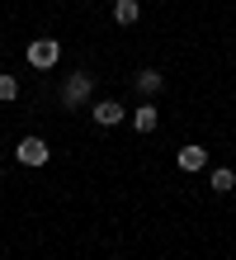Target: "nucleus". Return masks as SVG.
<instances>
[{
  "label": "nucleus",
  "instance_id": "obj_1",
  "mask_svg": "<svg viewBox=\"0 0 236 260\" xmlns=\"http://www.w3.org/2000/svg\"><path fill=\"white\" fill-rule=\"evenodd\" d=\"M24 57H28V67L47 71V67H57V57H61V43H57V38H33Z\"/></svg>",
  "mask_w": 236,
  "mask_h": 260
},
{
  "label": "nucleus",
  "instance_id": "obj_2",
  "mask_svg": "<svg viewBox=\"0 0 236 260\" xmlns=\"http://www.w3.org/2000/svg\"><path fill=\"white\" fill-rule=\"evenodd\" d=\"M90 95H94V76H90V71L66 76V85H61V104H85Z\"/></svg>",
  "mask_w": 236,
  "mask_h": 260
},
{
  "label": "nucleus",
  "instance_id": "obj_3",
  "mask_svg": "<svg viewBox=\"0 0 236 260\" xmlns=\"http://www.w3.org/2000/svg\"><path fill=\"white\" fill-rule=\"evenodd\" d=\"M90 118H94V123H99V128H118L123 118H128V109H123L118 100H99V104H94V109H90Z\"/></svg>",
  "mask_w": 236,
  "mask_h": 260
},
{
  "label": "nucleus",
  "instance_id": "obj_4",
  "mask_svg": "<svg viewBox=\"0 0 236 260\" xmlns=\"http://www.w3.org/2000/svg\"><path fill=\"white\" fill-rule=\"evenodd\" d=\"M14 156H19V166H43L47 156H52V151H47V142H43V137H24V142L14 147Z\"/></svg>",
  "mask_w": 236,
  "mask_h": 260
},
{
  "label": "nucleus",
  "instance_id": "obj_5",
  "mask_svg": "<svg viewBox=\"0 0 236 260\" xmlns=\"http://www.w3.org/2000/svg\"><path fill=\"white\" fill-rule=\"evenodd\" d=\"M180 171H189V175H194V171H203V166H208V151H203L198 142H189V147H180Z\"/></svg>",
  "mask_w": 236,
  "mask_h": 260
},
{
  "label": "nucleus",
  "instance_id": "obj_6",
  "mask_svg": "<svg viewBox=\"0 0 236 260\" xmlns=\"http://www.w3.org/2000/svg\"><path fill=\"white\" fill-rule=\"evenodd\" d=\"M156 123H161V114H156V104H151V100L132 109V128H137V133H156Z\"/></svg>",
  "mask_w": 236,
  "mask_h": 260
},
{
  "label": "nucleus",
  "instance_id": "obj_7",
  "mask_svg": "<svg viewBox=\"0 0 236 260\" xmlns=\"http://www.w3.org/2000/svg\"><path fill=\"white\" fill-rule=\"evenodd\" d=\"M161 81H165V76H161V71H151V67L132 76V85H137V90H142V95H147V100L156 95V90H161Z\"/></svg>",
  "mask_w": 236,
  "mask_h": 260
},
{
  "label": "nucleus",
  "instance_id": "obj_8",
  "mask_svg": "<svg viewBox=\"0 0 236 260\" xmlns=\"http://www.w3.org/2000/svg\"><path fill=\"white\" fill-rule=\"evenodd\" d=\"M137 14H142V5H137V0H114V24H123V28H128V24H137Z\"/></svg>",
  "mask_w": 236,
  "mask_h": 260
},
{
  "label": "nucleus",
  "instance_id": "obj_9",
  "mask_svg": "<svg viewBox=\"0 0 236 260\" xmlns=\"http://www.w3.org/2000/svg\"><path fill=\"white\" fill-rule=\"evenodd\" d=\"M208 185H213L217 194H231V189H236V175H231L227 166H222V171H213V175H208Z\"/></svg>",
  "mask_w": 236,
  "mask_h": 260
},
{
  "label": "nucleus",
  "instance_id": "obj_10",
  "mask_svg": "<svg viewBox=\"0 0 236 260\" xmlns=\"http://www.w3.org/2000/svg\"><path fill=\"white\" fill-rule=\"evenodd\" d=\"M0 100H19V81L14 76H0Z\"/></svg>",
  "mask_w": 236,
  "mask_h": 260
}]
</instances>
